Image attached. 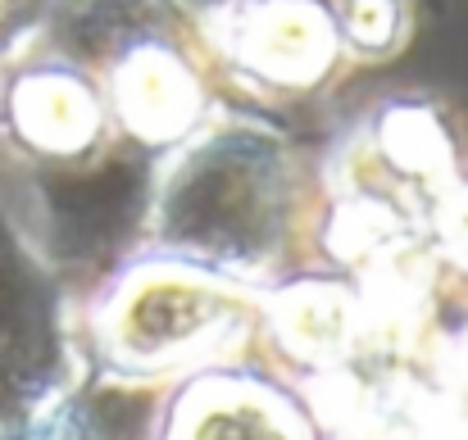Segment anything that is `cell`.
<instances>
[{
    "label": "cell",
    "instance_id": "2",
    "mask_svg": "<svg viewBox=\"0 0 468 440\" xmlns=\"http://www.w3.org/2000/svg\"><path fill=\"white\" fill-rule=\"evenodd\" d=\"M41 27L91 68L119 146L146 159L186 141L228 100L200 0H50Z\"/></svg>",
    "mask_w": 468,
    "mask_h": 440
},
{
    "label": "cell",
    "instance_id": "1",
    "mask_svg": "<svg viewBox=\"0 0 468 440\" xmlns=\"http://www.w3.org/2000/svg\"><path fill=\"white\" fill-rule=\"evenodd\" d=\"M318 250V168L278 123L223 100L186 141L151 159L142 255L255 291L292 282Z\"/></svg>",
    "mask_w": 468,
    "mask_h": 440
},
{
    "label": "cell",
    "instance_id": "3",
    "mask_svg": "<svg viewBox=\"0 0 468 440\" xmlns=\"http://www.w3.org/2000/svg\"><path fill=\"white\" fill-rule=\"evenodd\" d=\"M200 18L223 82L264 105L323 100L414 37V0H200Z\"/></svg>",
    "mask_w": 468,
    "mask_h": 440
},
{
    "label": "cell",
    "instance_id": "8",
    "mask_svg": "<svg viewBox=\"0 0 468 440\" xmlns=\"http://www.w3.org/2000/svg\"><path fill=\"white\" fill-rule=\"evenodd\" d=\"M50 0H0V59L46 18Z\"/></svg>",
    "mask_w": 468,
    "mask_h": 440
},
{
    "label": "cell",
    "instance_id": "4",
    "mask_svg": "<svg viewBox=\"0 0 468 440\" xmlns=\"http://www.w3.org/2000/svg\"><path fill=\"white\" fill-rule=\"evenodd\" d=\"M264 327V291L151 255L91 309V350L137 386L232 368Z\"/></svg>",
    "mask_w": 468,
    "mask_h": 440
},
{
    "label": "cell",
    "instance_id": "6",
    "mask_svg": "<svg viewBox=\"0 0 468 440\" xmlns=\"http://www.w3.org/2000/svg\"><path fill=\"white\" fill-rule=\"evenodd\" d=\"M78 391V350L37 250L0 214V432H23Z\"/></svg>",
    "mask_w": 468,
    "mask_h": 440
},
{
    "label": "cell",
    "instance_id": "9",
    "mask_svg": "<svg viewBox=\"0 0 468 440\" xmlns=\"http://www.w3.org/2000/svg\"><path fill=\"white\" fill-rule=\"evenodd\" d=\"M0 154H5V150H0Z\"/></svg>",
    "mask_w": 468,
    "mask_h": 440
},
{
    "label": "cell",
    "instance_id": "7",
    "mask_svg": "<svg viewBox=\"0 0 468 440\" xmlns=\"http://www.w3.org/2000/svg\"><path fill=\"white\" fill-rule=\"evenodd\" d=\"M159 440H318V432L287 391L232 363L186 377L164 409Z\"/></svg>",
    "mask_w": 468,
    "mask_h": 440
},
{
    "label": "cell",
    "instance_id": "5",
    "mask_svg": "<svg viewBox=\"0 0 468 440\" xmlns=\"http://www.w3.org/2000/svg\"><path fill=\"white\" fill-rule=\"evenodd\" d=\"M0 150L18 168H91L119 150L101 82L41 23L0 59Z\"/></svg>",
    "mask_w": 468,
    "mask_h": 440
}]
</instances>
